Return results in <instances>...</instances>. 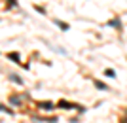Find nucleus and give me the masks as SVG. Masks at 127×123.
Instances as JSON below:
<instances>
[{"label":"nucleus","instance_id":"f257e3e1","mask_svg":"<svg viewBox=\"0 0 127 123\" xmlns=\"http://www.w3.org/2000/svg\"><path fill=\"white\" fill-rule=\"evenodd\" d=\"M59 108H64V110H72V108H76V104H72V102H66V100H61V102H59Z\"/></svg>","mask_w":127,"mask_h":123},{"label":"nucleus","instance_id":"f03ea898","mask_svg":"<svg viewBox=\"0 0 127 123\" xmlns=\"http://www.w3.org/2000/svg\"><path fill=\"white\" fill-rule=\"evenodd\" d=\"M38 108H42V110H51L53 106V102H38Z\"/></svg>","mask_w":127,"mask_h":123},{"label":"nucleus","instance_id":"7ed1b4c3","mask_svg":"<svg viewBox=\"0 0 127 123\" xmlns=\"http://www.w3.org/2000/svg\"><path fill=\"white\" fill-rule=\"evenodd\" d=\"M55 25H59L63 30H68V25H66V23H63V21H57V19H55Z\"/></svg>","mask_w":127,"mask_h":123},{"label":"nucleus","instance_id":"20e7f679","mask_svg":"<svg viewBox=\"0 0 127 123\" xmlns=\"http://www.w3.org/2000/svg\"><path fill=\"white\" fill-rule=\"evenodd\" d=\"M10 80H11V81H15V83H23V80H19L15 74H10Z\"/></svg>","mask_w":127,"mask_h":123},{"label":"nucleus","instance_id":"39448f33","mask_svg":"<svg viewBox=\"0 0 127 123\" xmlns=\"http://www.w3.org/2000/svg\"><path fill=\"white\" fill-rule=\"evenodd\" d=\"M104 74L108 76V78H114V76H116V72H114V70H110V68H106V70H104Z\"/></svg>","mask_w":127,"mask_h":123},{"label":"nucleus","instance_id":"423d86ee","mask_svg":"<svg viewBox=\"0 0 127 123\" xmlns=\"http://www.w3.org/2000/svg\"><path fill=\"white\" fill-rule=\"evenodd\" d=\"M8 57H10V59H13L15 63H19V55H17V53H8Z\"/></svg>","mask_w":127,"mask_h":123},{"label":"nucleus","instance_id":"0eeeda50","mask_svg":"<svg viewBox=\"0 0 127 123\" xmlns=\"http://www.w3.org/2000/svg\"><path fill=\"white\" fill-rule=\"evenodd\" d=\"M95 85L99 87V89H104V91H106V89H108V87H106L104 83H102V81H95Z\"/></svg>","mask_w":127,"mask_h":123},{"label":"nucleus","instance_id":"6e6552de","mask_svg":"<svg viewBox=\"0 0 127 123\" xmlns=\"http://www.w3.org/2000/svg\"><path fill=\"white\" fill-rule=\"evenodd\" d=\"M10 100H11V104H19V102H21V98H19V97H11Z\"/></svg>","mask_w":127,"mask_h":123},{"label":"nucleus","instance_id":"1a4fd4ad","mask_svg":"<svg viewBox=\"0 0 127 123\" xmlns=\"http://www.w3.org/2000/svg\"><path fill=\"white\" fill-rule=\"evenodd\" d=\"M110 25H112V27H120V21H118V19H114V21H110Z\"/></svg>","mask_w":127,"mask_h":123}]
</instances>
